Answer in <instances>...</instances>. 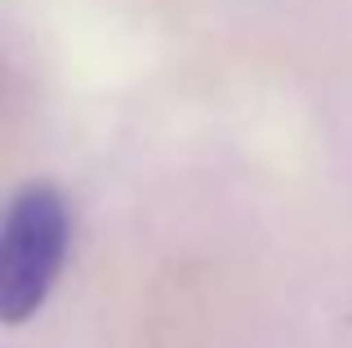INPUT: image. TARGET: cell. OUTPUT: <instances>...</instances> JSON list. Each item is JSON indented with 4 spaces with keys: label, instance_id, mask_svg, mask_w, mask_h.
Masks as SVG:
<instances>
[{
    "label": "cell",
    "instance_id": "6da1fadb",
    "mask_svg": "<svg viewBox=\"0 0 352 348\" xmlns=\"http://www.w3.org/2000/svg\"><path fill=\"white\" fill-rule=\"evenodd\" d=\"M67 206L50 183H32L9 201L0 232V317L27 322L50 299L67 254Z\"/></svg>",
    "mask_w": 352,
    "mask_h": 348
}]
</instances>
